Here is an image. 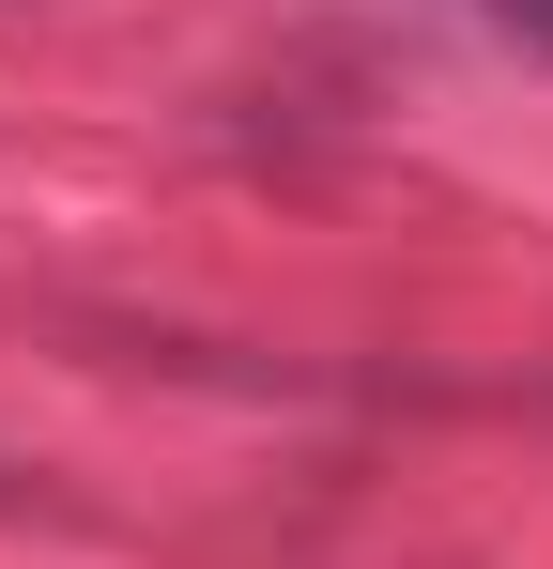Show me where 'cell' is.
Returning <instances> with one entry per match:
<instances>
[{"instance_id":"1","label":"cell","mask_w":553,"mask_h":569,"mask_svg":"<svg viewBox=\"0 0 553 569\" xmlns=\"http://www.w3.org/2000/svg\"><path fill=\"white\" fill-rule=\"evenodd\" d=\"M492 16H507V31H523V47H553V0H492Z\"/></svg>"}]
</instances>
